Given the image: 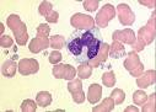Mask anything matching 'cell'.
Here are the masks:
<instances>
[{"label":"cell","instance_id":"obj_1","mask_svg":"<svg viewBox=\"0 0 156 112\" xmlns=\"http://www.w3.org/2000/svg\"><path fill=\"white\" fill-rule=\"evenodd\" d=\"M103 43L98 27L91 30H75L66 42L68 53L76 63H89L98 53Z\"/></svg>","mask_w":156,"mask_h":112},{"label":"cell","instance_id":"obj_2","mask_svg":"<svg viewBox=\"0 0 156 112\" xmlns=\"http://www.w3.org/2000/svg\"><path fill=\"white\" fill-rule=\"evenodd\" d=\"M8 26L15 33L16 42L20 46H25L28 41V34H27L26 25L20 20V17L17 15H10L8 17Z\"/></svg>","mask_w":156,"mask_h":112},{"label":"cell","instance_id":"obj_3","mask_svg":"<svg viewBox=\"0 0 156 112\" xmlns=\"http://www.w3.org/2000/svg\"><path fill=\"white\" fill-rule=\"evenodd\" d=\"M124 68L132 74L133 77H139L144 71V65L140 63V59L135 52H129L127 59L124 60Z\"/></svg>","mask_w":156,"mask_h":112},{"label":"cell","instance_id":"obj_4","mask_svg":"<svg viewBox=\"0 0 156 112\" xmlns=\"http://www.w3.org/2000/svg\"><path fill=\"white\" fill-rule=\"evenodd\" d=\"M155 38V13L146 26L141 27L138 32V40L144 45H150Z\"/></svg>","mask_w":156,"mask_h":112},{"label":"cell","instance_id":"obj_5","mask_svg":"<svg viewBox=\"0 0 156 112\" xmlns=\"http://www.w3.org/2000/svg\"><path fill=\"white\" fill-rule=\"evenodd\" d=\"M70 23L76 30H91L95 27V20L85 14H75L70 19Z\"/></svg>","mask_w":156,"mask_h":112},{"label":"cell","instance_id":"obj_6","mask_svg":"<svg viewBox=\"0 0 156 112\" xmlns=\"http://www.w3.org/2000/svg\"><path fill=\"white\" fill-rule=\"evenodd\" d=\"M53 75L57 79H64V80H73L76 75V69L69 64H55L53 67Z\"/></svg>","mask_w":156,"mask_h":112},{"label":"cell","instance_id":"obj_7","mask_svg":"<svg viewBox=\"0 0 156 112\" xmlns=\"http://www.w3.org/2000/svg\"><path fill=\"white\" fill-rule=\"evenodd\" d=\"M69 92L73 95V100L76 103H83L85 101V94L83 91V83L80 78H74L68 85Z\"/></svg>","mask_w":156,"mask_h":112},{"label":"cell","instance_id":"obj_8","mask_svg":"<svg viewBox=\"0 0 156 112\" xmlns=\"http://www.w3.org/2000/svg\"><path fill=\"white\" fill-rule=\"evenodd\" d=\"M115 16V10L111 4H106L96 16V23L98 27H106L111 20Z\"/></svg>","mask_w":156,"mask_h":112},{"label":"cell","instance_id":"obj_9","mask_svg":"<svg viewBox=\"0 0 156 112\" xmlns=\"http://www.w3.org/2000/svg\"><path fill=\"white\" fill-rule=\"evenodd\" d=\"M40 70V63L33 58H23L19 62V71L21 75H31Z\"/></svg>","mask_w":156,"mask_h":112},{"label":"cell","instance_id":"obj_10","mask_svg":"<svg viewBox=\"0 0 156 112\" xmlns=\"http://www.w3.org/2000/svg\"><path fill=\"white\" fill-rule=\"evenodd\" d=\"M112 40L118 41V42H123V43H128V45H133L136 38H135V33L133 30L124 28V30L114 31L112 34Z\"/></svg>","mask_w":156,"mask_h":112},{"label":"cell","instance_id":"obj_11","mask_svg":"<svg viewBox=\"0 0 156 112\" xmlns=\"http://www.w3.org/2000/svg\"><path fill=\"white\" fill-rule=\"evenodd\" d=\"M118 19L123 26H130L135 21V15L127 4L118 5Z\"/></svg>","mask_w":156,"mask_h":112},{"label":"cell","instance_id":"obj_12","mask_svg":"<svg viewBox=\"0 0 156 112\" xmlns=\"http://www.w3.org/2000/svg\"><path fill=\"white\" fill-rule=\"evenodd\" d=\"M49 47V38L47 36H42V34H37V37L30 42V51L32 53H40L44 49H47Z\"/></svg>","mask_w":156,"mask_h":112},{"label":"cell","instance_id":"obj_13","mask_svg":"<svg viewBox=\"0 0 156 112\" xmlns=\"http://www.w3.org/2000/svg\"><path fill=\"white\" fill-rule=\"evenodd\" d=\"M155 70H147L143 74H140L139 78L136 79V84L139 88L141 89H146L149 86H151L152 84H155Z\"/></svg>","mask_w":156,"mask_h":112},{"label":"cell","instance_id":"obj_14","mask_svg":"<svg viewBox=\"0 0 156 112\" xmlns=\"http://www.w3.org/2000/svg\"><path fill=\"white\" fill-rule=\"evenodd\" d=\"M108 56H109V46H108V43H105L103 42L102 46H101V48H100V51H98V53H97V56L91 62H89V64L92 68L94 67H98V65H101L102 63H105L107 60Z\"/></svg>","mask_w":156,"mask_h":112},{"label":"cell","instance_id":"obj_15","mask_svg":"<svg viewBox=\"0 0 156 112\" xmlns=\"http://www.w3.org/2000/svg\"><path fill=\"white\" fill-rule=\"evenodd\" d=\"M102 96V86L98 84H91L89 86V91H87V100L90 103L96 105Z\"/></svg>","mask_w":156,"mask_h":112},{"label":"cell","instance_id":"obj_16","mask_svg":"<svg viewBox=\"0 0 156 112\" xmlns=\"http://www.w3.org/2000/svg\"><path fill=\"white\" fill-rule=\"evenodd\" d=\"M127 54L126 48L123 47V45L118 41H113V43L109 46V57L112 58H121L124 57Z\"/></svg>","mask_w":156,"mask_h":112},{"label":"cell","instance_id":"obj_17","mask_svg":"<svg viewBox=\"0 0 156 112\" xmlns=\"http://www.w3.org/2000/svg\"><path fill=\"white\" fill-rule=\"evenodd\" d=\"M36 102L41 107H47L52 103V94L48 91H40L36 96Z\"/></svg>","mask_w":156,"mask_h":112},{"label":"cell","instance_id":"obj_18","mask_svg":"<svg viewBox=\"0 0 156 112\" xmlns=\"http://www.w3.org/2000/svg\"><path fill=\"white\" fill-rule=\"evenodd\" d=\"M19 68V65H16V63L14 60H6L4 64H3V68H2V73L3 75L6 77V78H12L16 73V69Z\"/></svg>","mask_w":156,"mask_h":112},{"label":"cell","instance_id":"obj_19","mask_svg":"<svg viewBox=\"0 0 156 112\" xmlns=\"http://www.w3.org/2000/svg\"><path fill=\"white\" fill-rule=\"evenodd\" d=\"M114 108V101H113V99L109 96V97H106L103 101H102V103H100L98 106H96V107H94L92 108V111L94 112H109V111H112Z\"/></svg>","mask_w":156,"mask_h":112},{"label":"cell","instance_id":"obj_20","mask_svg":"<svg viewBox=\"0 0 156 112\" xmlns=\"http://www.w3.org/2000/svg\"><path fill=\"white\" fill-rule=\"evenodd\" d=\"M65 45H66V41H65V38L63 36L55 34V36H52L49 38V46L53 49H62Z\"/></svg>","mask_w":156,"mask_h":112},{"label":"cell","instance_id":"obj_21","mask_svg":"<svg viewBox=\"0 0 156 112\" xmlns=\"http://www.w3.org/2000/svg\"><path fill=\"white\" fill-rule=\"evenodd\" d=\"M77 74L80 79H89L92 74V67L89 63H81L77 69Z\"/></svg>","mask_w":156,"mask_h":112},{"label":"cell","instance_id":"obj_22","mask_svg":"<svg viewBox=\"0 0 156 112\" xmlns=\"http://www.w3.org/2000/svg\"><path fill=\"white\" fill-rule=\"evenodd\" d=\"M111 97L113 99L114 105H121V103L126 100V94H124V91L121 90V89H114V90L112 91V94H111Z\"/></svg>","mask_w":156,"mask_h":112},{"label":"cell","instance_id":"obj_23","mask_svg":"<svg viewBox=\"0 0 156 112\" xmlns=\"http://www.w3.org/2000/svg\"><path fill=\"white\" fill-rule=\"evenodd\" d=\"M102 83L107 86V88H112L115 84V77H114V73L113 71H107L103 74L102 77Z\"/></svg>","mask_w":156,"mask_h":112},{"label":"cell","instance_id":"obj_24","mask_svg":"<svg viewBox=\"0 0 156 112\" xmlns=\"http://www.w3.org/2000/svg\"><path fill=\"white\" fill-rule=\"evenodd\" d=\"M21 110L23 112H34L37 110V102L27 99L21 103Z\"/></svg>","mask_w":156,"mask_h":112},{"label":"cell","instance_id":"obj_25","mask_svg":"<svg viewBox=\"0 0 156 112\" xmlns=\"http://www.w3.org/2000/svg\"><path fill=\"white\" fill-rule=\"evenodd\" d=\"M133 100H134V102H135L138 106H141V105L147 100V95H146L143 90H138V91L134 92Z\"/></svg>","mask_w":156,"mask_h":112},{"label":"cell","instance_id":"obj_26","mask_svg":"<svg viewBox=\"0 0 156 112\" xmlns=\"http://www.w3.org/2000/svg\"><path fill=\"white\" fill-rule=\"evenodd\" d=\"M143 105H144V107L141 108V111H144V112L155 111V94L150 95V97H147V100Z\"/></svg>","mask_w":156,"mask_h":112},{"label":"cell","instance_id":"obj_27","mask_svg":"<svg viewBox=\"0 0 156 112\" xmlns=\"http://www.w3.org/2000/svg\"><path fill=\"white\" fill-rule=\"evenodd\" d=\"M53 10H52V4L51 3H48V2H43L41 5H40V8H38V13H40L42 16H48L51 13H52Z\"/></svg>","mask_w":156,"mask_h":112},{"label":"cell","instance_id":"obj_28","mask_svg":"<svg viewBox=\"0 0 156 112\" xmlns=\"http://www.w3.org/2000/svg\"><path fill=\"white\" fill-rule=\"evenodd\" d=\"M60 60H62V54H60V52L53 51V52L49 54V63H52V64L55 65V64H59Z\"/></svg>","mask_w":156,"mask_h":112},{"label":"cell","instance_id":"obj_29","mask_svg":"<svg viewBox=\"0 0 156 112\" xmlns=\"http://www.w3.org/2000/svg\"><path fill=\"white\" fill-rule=\"evenodd\" d=\"M83 5H84V8L87 10V11H96V9L98 8V2H91V0H86V2H84L83 3Z\"/></svg>","mask_w":156,"mask_h":112},{"label":"cell","instance_id":"obj_30","mask_svg":"<svg viewBox=\"0 0 156 112\" xmlns=\"http://www.w3.org/2000/svg\"><path fill=\"white\" fill-rule=\"evenodd\" d=\"M0 46L4 48H10L12 46V38L10 36H3L0 40Z\"/></svg>","mask_w":156,"mask_h":112},{"label":"cell","instance_id":"obj_31","mask_svg":"<svg viewBox=\"0 0 156 112\" xmlns=\"http://www.w3.org/2000/svg\"><path fill=\"white\" fill-rule=\"evenodd\" d=\"M49 31H51V28L46 23H42V25H40V26L37 27V33L38 34H42V36H48L49 34Z\"/></svg>","mask_w":156,"mask_h":112},{"label":"cell","instance_id":"obj_32","mask_svg":"<svg viewBox=\"0 0 156 112\" xmlns=\"http://www.w3.org/2000/svg\"><path fill=\"white\" fill-rule=\"evenodd\" d=\"M58 19H59V14H58L57 11H52L48 16H46V20H47L48 22H51V23L58 22Z\"/></svg>","mask_w":156,"mask_h":112},{"label":"cell","instance_id":"obj_33","mask_svg":"<svg viewBox=\"0 0 156 112\" xmlns=\"http://www.w3.org/2000/svg\"><path fill=\"white\" fill-rule=\"evenodd\" d=\"M130 46H132V49H133V52H135V51L140 52V51H143V49H144V47H145V45H144L143 42H140L139 40H138V41L135 40V42H134L133 45H130Z\"/></svg>","mask_w":156,"mask_h":112},{"label":"cell","instance_id":"obj_34","mask_svg":"<svg viewBox=\"0 0 156 112\" xmlns=\"http://www.w3.org/2000/svg\"><path fill=\"white\" fill-rule=\"evenodd\" d=\"M124 111H126V112H133V111H134V112H139V108H138V107H134V106H128Z\"/></svg>","mask_w":156,"mask_h":112},{"label":"cell","instance_id":"obj_35","mask_svg":"<svg viewBox=\"0 0 156 112\" xmlns=\"http://www.w3.org/2000/svg\"><path fill=\"white\" fill-rule=\"evenodd\" d=\"M141 5H146V6H151V8H155V2H139Z\"/></svg>","mask_w":156,"mask_h":112},{"label":"cell","instance_id":"obj_36","mask_svg":"<svg viewBox=\"0 0 156 112\" xmlns=\"http://www.w3.org/2000/svg\"><path fill=\"white\" fill-rule=\"evenodd\" d=\"M0 31H2V32L4 31V25L3 23H0Z\"/></svg>","mask_w":156,"mask_h":112}]
</instances>
